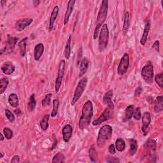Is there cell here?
<instances>
[{"label": "cell", "instance_id": "obj_6", "mask_svg": "<svg viewBox=\"0 0 163 163\" xmlns=\"http://www.w3.org/2000/svg\"><path fill=\"white\" fill-rule=\"evenodd\" d=\"M88 79L87 77H83L82 78L79 82L78 83V85L75 89L74 95L71 104L72 106H74L76 103L79 101V99L80 98V97L82 96V94L87 87Z\"/></svg>", "mask_w": 163, "mask_h": 163}, {"label": "cell", "instance_id": "obj_46", "mask_svg": "<svg viewBox=\"0 0 163 163\" xmlns=\"http://www.w3.org/2000/svg\"><path fill=\"white\" fill-rule=\"evenodd\" d=\"M142 88L141 87H138L136 88L134 92L135 96H139L140 94L142 93Z\"/></svg>", "mask_w": 163, "mask_h": 163}, {"label": "cell", "instance_id": "obj_25", "mask_svg": "<svg viewBox=\"0 0 163 163\" xmlns=\"http://www.w3.org/2000/svg\"><path fill=\"white\" fill-rule=\"evenodd\" d=\"M115 149L118 152H123L126 149V143L125 141L122 139L119 138L115 141Z\"/></svg>", "mask_w": 163, "mask_h": 163}, {"label": "cell", "instance_id": "obj_37", "mask_svg": "<svg viewBox=\"0 0 163 163\" xmlns=\"http://www.w3.org/2000/svg\"><path fill=\"white\" fill-rule=\"evenodd\" d=\"M154 80H155L157 84L161 88H162L163 87V74L162 73H161L159 74L156 75L154 76Z\"/></svg>", "mask_w": 163, "mask_h": 163}, {"label": "cell", "instance_id": "obj_35", "mask_svg": "<svg viewBox=\"0 0 163 163\" xmlns=\"http://www.w3.org/2000/svg\"><path fill=\"white\" fill-rule=\"evenodd\" d=\"M52 94L51 93L47 94L45 96L44 99L41 101V105L43 107H47L49 106L51 103V98H52Z\"/></svg>", "mask_w": 163, "mask_h": 163}, {"label": "cell", "instance_id": "obj_23", "mask_svg": "<svg viewBox=\"0 0 163 163\" xmlns=\"http://www.w3.org/2000/svg\"><path fill=\"white\" fill-rule=\"evenodd\" d=\"M130 26V14L128 12H126L124 15V21L122 28V33L124 35H126L128 32L129 28Z\"/></svg>", "mask_w": 163, "mask_h": 163}, {"label": "cell", "instance_id": "obj_19", "mask_svg": "<svg viewBox=\"0 0 163 163\" xmlns=\"http://www.w3.org/2000/svg\"><path fill=\"white\" fill-rule=\"evenodd\" d=\"M150 30V23L149 22H147L145 24L143 35L140 39V44L143 46H144L146 44V43H147Z\"/></svg>", "mask_w": 163, "mask_h": 163}, {"label": "cell", "instance_id": "obj_21", "mask_svg": "<svg viewBox=\"0 0 163 163\" xmlns=\"http://www.w3.org/2000/svg\"><path fill=\"white\" fill-rule=\"evenodd\" d=\"M163 110V97L162 96H157L154 105V112L156 114L159 113Z\"/></svg>", "mask_w": 163, "mask_h": 163}, {"label": "cell", "instance_id": "obj_10", "mask_svg": "<svg viewBox=\"0 0 163 163\" xmlns=\"http://www.w3.org/2000/svg\"><path fill=\"white\" fill-rule=\"evenodd\" d=\"M130 66V56L127 53L124 54L117 68V73L119 75H124Z\"/></svg>", "mask_w": 163, "mask_h": 163}, {"label": "cell", "instance_id": "obj_13", "mask_svg": "<svg viewBox=\"0 0 163 163\" xmlns=\"http://www.w3.org/2000/svg\"><path fill=\"white\" fill-rule=\"evenodd\" d=\"M73 133V127L70 124L65 125L62 130V134L63 140L66 143L70 142Z\"/></svg>", "mask_w": 163, "mask_h": 163}, {"label": "cell", "instance_id": "obj_17", "mask_svg": "<svg viewBox=\"0 0 163 163\" xmlns=\"http://www.w3.org/2000/svg\"><path fill=\"white\" fill-rule=\"evenodd\" d=\"M59 14V6H56L53 8V10L51 13V15L50 17V21H49V31H52L54 28V25L55 23V21H56V19L57 17Z\"/></svg>", "mask_w": 163, "mask_h": 163}, {"label": "cell", "instance_id": "obj_50", "mask_svg": "<svg viewBox=\"0 0 163 163\" xmlns=\"http://www.w3.org/2000/svg\"><path fill=\"white\" fill-rule=\"evenodd\" d=\"M1 153V157H0V158L2 159L3 157V153Z\"/></svg>", "mask_w": 163, "mask_h": 163}, {"label": "cell", "instance_id": "obj_44", "mask_svg": "<svg viewBox=\"0 0 163 163\" xmlns=\"http://www.w3.org/2000/svg\"><path fill=\"white\" fill-rule=\"evenodd\" d=\"M20 162V157H19V156H17V155L14 156L12 158V159H11V161H10V162H11V163H14V162H15V163H17V162Z\"/></svg>", "mask_w": 163, "mask_h": 163}, {"label": "cell", "instance_id": "obj_24", "mask_svg": "<svg viewBox=\"0 0 163 163\" xmlns=\"http://www.w3.org/2000/svg\"><path fill=\"white\" fill-rule=\"evenodd\" d=\"M114 96V91L112 89L109 90L107 92L103 98V102L106 105H108L110 103L112 102V98Z\"/></svg>", "mask_w": 163, "mask_h": 163}, {"label": "cell", "instance_id": "obj_39", "mask_svg": "<svg viewBox=\"0 0 163 163\" xmlns=\"http://www.w3.org/2000/svg\"><path fill=\"white\" fill-rule=\"evenodd\" d=\"M145 146L147 148H150L151 150H156V142L154 140H149L145 143Z\"/></svg>", "mask_w": 163, "mask_h": 163}, {"label": "cell", "instance_id": "obj_43", "mask_svg": "<svg viewBox=\"0 0 163 163\" xmlns=\"http://www.w3.org/2000/svg\"><path fill=\"white\" fill-rule=\"evenodd\" d=\"M107 162H110V163H111V162L117 163V162H119L120 160L117 157H109L107 159Z\"/></svg>", "mask_w": 163, "mask_h": 163}, {"label": "cell", "instance_id": "obj_41", "mask_svg": "<svg viewBox=\"0 0 163 163\" xmlns=\"http://www.w3.org/2000/svg\"><path fill=\"white\" fill-rule=\"evenodd\" d=\"M152 48L155 49L157 52H159V41L156 40L152 45Z\"/></svg>", "mask_w": 163, "mask_h": 163}, {"label": "cell", "instance_id": "obj_36", "mask_svg": "<svg viewBox=\"0 0 163 163\" xmlns=\"http://www.w3.org/2000/svg\"><path fill=\"white\" fill-rule=\"evenodd\" d=\"M3 133L4 134V136H5V138L7 140H10L13 137V131L12 130H11V129H10L9 127H5L3 129Z\"/></svg>", "mask_w": 163, "mask_h": 163}, {"label": "cell", "instance_id": "obj_45", "mask_svg": "<svg viewBox=\"0 0 163 163\" xmlns=\"http://www.w3.org/2000/svg\"><path fill=\"white\" fill-rule=\"evenodd\" d=\"M79 59H78V65H79L80 61H81V60H82V47H80L79 50Z\"/></svg>", "mask_w": 163, "mask_h": 163}, {"label": "cell", "instance_id": "obj_27", "mask_svg": "<svg viewBox=\"0 0 163 163\" xmlns=\"http://www.w3.org/2000/svg\"><path fill=\"white\" fill-rule=\"evenodd\" d=\"M49 118H50V115L49 114H47L41 120V121L40 122V126L43 131H45L47 130V129L49 127Z\"/></svg>", "mask_w": 163, "mask_h": 163}, {"label": "cell", "instance_id": "obj_4", "mask_svg": "<svg viewBox=\"0 0 163 163\" xmlns=\"http://www.w3.org/2000/svg\"><path fill=\"white\" fill-rule=\"evenodd\" d=\"M108 107L105 108L103 114L100 115V117L94 120L92 122V124L94 126H99L103 123L105 121H108L109 119L114 118V105L113 102L110 103L108 104Z\"/></svg>", "mask_w": 163, "mask_h": 163}, {"label": "cell", "instance_id": "obj_16", "mask_svg": "<svg viewBox=\"0 0 163 163\" xmlns=\"http://www.w3.org/2000/svg\"><path fill=\"white\" fill-rule=\"evenodd\" d=\"M44 52V45L41 43L37 44L34 49V59L36 61H38Z\"/></svg>", "mask_w": 163, "mask_h": 163}, {"label": "cell", "instance_id": "obj_40", "mask_svg": "<svg viewBox=\"0 0 163 163\" xmlns=\"http://www.w3.org/2000/svg\"><path fill=\"white\" fill-rule=\"evenodd\" d=\"M142 112L140 108H136L135 110H134V112L133 115V117L136 120V121H140L142 118Z\"/></svg>", "mask_w": 163, "mask_h": 163}, {"label": "cell", "instance_id": "obj_9", "mask_svg": "<svg viewBox=\"0 0 163 163\" xmlns=\"http://www.w3.org/2000/svg\"><path fill=\"white\" fill-rule=\"evenodd\" d=\"M64 70H65V61L64 59H62L59 63L57 76L55 82V90L57 93L59 92L61 86V83L64 74Z\"/></svg>", "mask_w": 163, "mask_h": 163}, {"label": "cell", "instance_id": "obj_32", "mask_svg": "<svg viewBox=\"0 0 163 163\" xmlns=\"http://www.w3.org/2000/svg\"><path fill=\"white\" fill-rule=\"evenodd\" d=\"M59 105H60V101L58 99H55L53 100V110L52 113H51V117L52 118L56 117V115H57Z\"/></svg>", "mask_w": 163, "mask_h": 163}, {"label": "cell", "instance_id": "obj_28", "mask_svg": "<svg viewBox=\"0 0 163 163\" xmlns=\"http://www.w3.org/2000/svg\"><path fill=\"white\" fill-rule=\"evenodd\" d=\"M8 84H9V80H8V79H1V80H0V94H2L5 92Z\"/></svg>", "mask_w": 163, "mask_h": 163}, {"label": "cell", "instance_id": "obj_3", "mask_svg": "<svg viewBox=\"0 0 163 163\" xmlns=\"http://www.w3.org/2000/svg\"><path fill=\"white\" fill-rule=\"evenodd\" d=\"M113 133V129L110 125L107 124L100 128L97 138V144L99 148L105 145L107 141H108Z\"/></svg>", "mask_w": 163, "mask_h": 163}, {"label": "cell", "instance_id": "obj_34", "mask_svg": "<svg viewBox=\"0 0 163 163\" xmlns=\"http://www.w3.org/2000/svg\"><path fill=\"white\" fill-rule=\"evenodd\" d=\"M89 154L91 161L92 162H96L98 157V153L96 150V149L94 148V146H92V147L90 148L89 151Z\"/></svg>", "mask_w": 163, "mask_h": 163}, {"label": "cell", "instance_id": "obj_30", "mask_svg": "<svg viewBox=\"0 0 163 163\" xmlns=\"http://www.w3.org/2000/svg\"><path fill=\"white\" fill-rule=\"evenodd\" d=\"M130 141V154L131 156H134L135 153L138 150V144H137L136 140L134 139H131Z\"/></svg>", "mask_w": 163, "mask_h": 163}, {"label": "cell", "instance_id": "obj_11", "mask_svg": "<svg viewBox=\"0 0 163 163\" xmlns=\"http://www.w3.org/2000/svg\"><path fill=\"white\" fill-rule=\"evenodd\" d=\"M33 19L31 18H25L18 20L15 24V28L18 31H23L25 28L28 27L32 24Z\"/></svg>", "mask_w": 163, "mask_h": 163}, {"label": "cell", "instance_id": "obj_38", "mask_svg": "<svg viewBox=\"0 0 163 163\" xmlns=\"http://www.w3.org/2000/svg\"><path fill=\"white\" fill-rule=\"evenodd\" d=\"M5 111L6 117L7 118L8 121H9L11 123L14 122L15 118V115H14V114L12 112V111L9 110H8V109H6L5 110Z\"/></svg>", "mask_w": 163, "mask_h": 163}, {"label": "cell", "instance_id": "obj_12", "mask_svg": "<svg viewBox=\"0 0 163 163\" xmlns=\"http://www.w3.org/2000/svg\"><path fill=\"white\" fill-rule=\"evenodd\" d=\"M142 130L144 134L146 135L147 134V129L150 124L151 122V116L149 111H145V112L142 115Z\"/></svg>", "mask_w": 163, "mask_h": 163}, {"label": "cell", "instance_id": "obj_29", "mask_svg": "<svg viewBox=\"0 0 163 163\" xmlns=\"http://www.w3.org/2000/svg\"><path fill=\"white\" fill-rule=\"evenodd\" d=\"M37 106V101L35 99V94H33L29 98V100L28 102V109L30 111H33L35 110Z\"/></svg>", "mask_w": 163, "mask_h": 163}, {"label": "cell", "instance_id": "obj_42", "mask_svg": "<svg viewBox=\"0 0 163 163\" xmlns=\"http://www.w3.org/2000/svg\"><path fill=\"white\" fill-rule=\"evenodd\" d=\"M108 152L112 155H114V154L116 153V149L115 145L114 144H111L108 147Z\"/></svg>", "mask_w": 163, "mask_h": 163}, {"label": "cell", "instance_id": "obj_49", "mask_svg": "<svg viewBox=\"0 0 163 163\" xmlns=\"http://www.w3.org/2000/svg\"><path fill=\"white\" fill-rule=\"evenodd\" d=\"M1 134V141L3 142V141L4 140V139H5V138H4V136H3V134L2 133L1 134Z\"/></svg>", "mask_w": 163, "mask_h": 163}, {"label": "cell", "instance_id": "obj_7", "mask_svg": "<svg viewBox=\"0 0 163 163\" xmlns=\"http://www.w3.org/2000/svg\"><path fill=\"white\" fill-rule=\"evenodd\" d=\"M141 75L146 83H152L153 82L154 73L153 66L151 62H149L143 67L141 72Z\"/></svg>", "mask_w": 163, "mask_h": 163}, {"label": "cell", "instance_id": "obj_47", "mask_svg": "<svg viewBox=\"0 0 163 163\" xmlns=\"http://www.w3.org/2000/svg\"><path fill=\"white\" fill-rule=\"evenodd\" d=\"M40 3H41V2L40 1H38V0H36V1H33V5H34V6H35V7L38 6L40 5Z\"/></svg>", "mask_w": 163, "mask_h": 163}, {"label": "cell", "instance_id": "obj_20", "mask_svg": "<svg viewBox=\"0 0 163 163\" xmlns=\"http://www.w3.org/2000/svg\"><path fill=\"white\" fill-rule=\"evenodd\" d=\"M27 41H28V37H25L23 39H22L18 44L20 55L22 57H24L25 55V53H26Z\"/></svg>", "mask_w": 163, "mask_h": 163}, {"label": "cell", "instance_id": "obj_26", "mask_svg": "<svg viewBox=\"0 0 163 163\" xmlns=\"http://www.w3.org/2000/svg\"><path fill=\"white\" fill-rule=\"evenodd\" d=\"M71 42H72V36L70 35L68 38V40L66 44L64 49V57L66 59H69L71 56Z\"/></svg>", "mask_w": 163, "mask_h": 163}, {"label": "cell", "instance_id": "obj_31", "mask_svg": "<svg viewBox=\"0 0 163 163\" xmlns=\"http://www.w3.org/2000/svg\"><path fill=\"white\" fill-rule=\"evenodd\" d=\"M134 112V107L133 105H129L125 110V118L126 121H130L133 117Z\"/></svg>", "mask_w": 163, "mask_h": 163}, {"label": "cell", "instance_id": "obj_48", "mask_svg": "<svg viewBox=\"0 0 163 163\" xmlns=\"http://www.w3.org/2000/svg\"><path fill=\"white\" fill-rule=\"evenodd\" d=\"M15 114L17 115V116H19L21 115V110H19V109H17L15 110Z\"/></svg>", "mask_w": 163, "mask_h": 163}, {"label": "cell", "instance_id": "obj_14", "mask_svg": "<svg viewBox=\"0 0 163 163\" xmlns=\"http://www.w3.org/2000/svg\"><path fill=\"white\" fill-rule=\"evenodd\" d=\"M76 1L75 0H70L68 2V5H67V8H66V11L64 15V24L66 25L68 22H69L70 16L73 12V8L74 5Z\"/></svg>", "mask_w": 163, "mask_h": 163}, {"label": "cell", "instance_id": "obj_18", "mask_svg": "<svg viewBox=\"0 0 163 163\" xmlns=\"http://www.w3.org/2000/svg\"><path fill=\"white\" fill-rule=\"evenodd\" d=\"M89 68V60L86 57H83L79 64V77L82 76L87 72Z\"/></svg>", "mask_w": 163, "mask_h": 163}, {"label": "cell", "instance_id": "obj_33", "mask_svg": "<svg viewBox=\"0 0 163 163\" xmlns=\"http://www.w3.org/2000/svg\"><path fill=\"white\" fill-rule=\"evenodd\" d=\"M65 161V157L61 152H58L54 156L52 162V163H63Z\"/></svg>", "mask_w": 163, "mask_h": 163}, {"label": "cell", "instance_id": "obj_5", "mask_svg": "<svg viewBox=\"0 0 163 163\" xmlns=\"http://www.w3.org/2000/svg\"><path fill=\"white\" fill-rule=\"evenodd\" d=\"M109 41V30L108 25L104 24L102 25L99 37V50L100 52H104L107 49Z\"/></svg>", "mask_w": 163, "mask_h": 163}, {"label": "cell", "instance_id": "obj_8", "mask_svg": "<svg viewBox=\"0 0 163 163\" xmlns=\"http://www.w3.org/2000/svg\"><path fill=\"white\" fill-rule=\"evenodd\" d=\"M19 38L16 37H13L12 35H8L6 44L4 49L2 50L1 55H8L11 54L15 48V45L17 43Z\"/></svg>", "mask_w": 163, "mask_h": 163}, {"label": "cell", "instance_id": "obj_22", "mask_svg": "<svg viewBox=\"0 0 163 163\" xmlns=\"http://www.w3.org/2000/svg\"><path fill=\"white\" fill-rule=\"evenodd\" d=\"M8 103L13 108H17L19 105V101L18 96L15 93L11 94L8 97Z\"/></svg>", "mask_w": 163, "mask_h": 163}, {"label": "cell", "instance_id": "obj_15", "mask_svg": "<svg viewBox=\"0 0 163 163\" xmlns=\"http://www.w3.org/2000/svg\"><path fill=\"white\" fill-rule=\"evenodd\" d=\"M15 70V67L14 64L11 62H5L2 66L1 70L6 75H12Z\"/></svg>", "mask_w": 163, "mask_h": 163}, {"label": "cell", "instance_id": "obj_1", "mask_svg": "<svg viewBox=\"0 0 163 163\" xmlns=\"http://www.w3.org/2000/svg\"><path fill=\"white\" fill-rule=\"evenodd\" d=\"M93 116V104L91 101L89 100L84 103L82 115L79 120V128L80 130L86 129L91 122V119Z\"/></svg>", "mask_w": 163, "mask_h": 163}, {"label": "cell", "instance_id": "obj_2", "mask_svg": "<svg viewBox=\"0 0 163 163\" xmlns=\"http://www.w3.org/2000/svg\"><path fill=\"white\" fill-rule=\"evenodd\" d=\"M108 10V0H103L101 3L97 17L96 25L95 29H94V35H93V38L94 40H96L98 37V34L99 33L100 29L101 28L102 25L104 24V22L107 20Z\"/></svg>", "mask_w": 163, "mask_h": 163}]
</instances>
